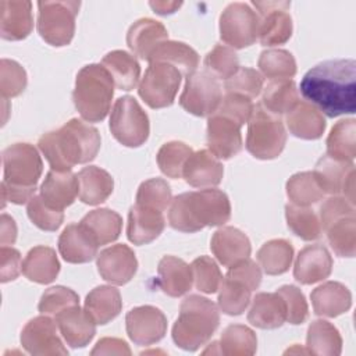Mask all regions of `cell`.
<instances>
[{
  "mask_svg": "<svg viewBox=\"0 0 356 356\" xmlns=\"http://www.w3.org/2000/svg\"><path fill=\"white\" fill-rule=\"evenodd\" d=\"M355 90L356 63L353 58L318 63L300 81L302 96L330 118L355 113Z\"/></svg>",
  "mask_w": 356,
  "mask_h": 356,
  "instance_id": "6da1fadb",
  "label": "cell"
},
{
  "mask_svg": "<svg viewBox=\"0 0 356 356\" xmlns=\"http://www.w3.org/2000/svg\"><path fill=\"white\" fill-rule=\"evenodd\" d=\"M97 128L78 118H71L63 127L43 134L38 147L56 171H71L76 164L92 161L100 149Z\"/></svg>",
  "mask_w": 356,
  "mask_h": 356,
  "instance_id": "7a4b0ae2",
  "label": "cell"
},
{
  "mask_svg": "<svg viewBox=\"0 0 356 356\" xmlns=\"http://www.w3.org/2000/svg\"><path fill=\"white\" fill-rule=\"evenodd\" d=\"M231 217V203L225 192L206 188L184 192L171 200L168 224L181 232H197L204 227L224 225Z\"/></svg>",
  "mask_w": 356,
  "mask_h": 356,
  "instance_id": "3957f363",
  "label": "cell"
},
{
  "mask_svg": "<svg viewBox=\"0 0 356 356\" xmlns=\"http://www.w3.org/2000/svg\"><path fill=\"white\" fill-rule=\"evenodd\" d=\"M3 181L1 199L14 204L28 203L36 191L43 171V161L38 149L31 143H14L1 153Z\"/></svg>",
  "mask_w": 356,
  "mask_h": 356,
  "instance_id": "277c9868",
  "label": "cell"
},
{
  "mask_svg": "<svg viewBox=\"0 0 356 356\" xmlns=\"http://www.w3.org/2000/svg\"><path fill=\"white\" fill-rule=\"evenodd\" d=\"M218 324L217 306L207 298L189 295L179 306V314L172 327V341L178 348L195 352L213 337Z\"/></svg>",
  "mask_w": 356,
  "mask_h": 356,
  "instance_id": "5b68a950",
  "label": "cell"
},
{
  "mask_svg": "<svg viewBox=\"0 0 356 356\" xmlns=\"http://www.w3.org/2000/svg\"><path fill=\"white\" fill-rule=\"evenodd\" d=\"M114 86L110 72L102 64H88L78 71L72 100L85 121L100 122L107 117Z\"/></svg>",
  "mask_w": 356,
  "mask_h": 356,
  "instance_id": "8992f818",
  "label": "cell"
},
{
  "mask_svg": "<svg viewBox=\"0 0 356 356\" xmlns=\"http://www.w3.org/2000/svg\"><path fill=\"white\" fill-rule=\"evenodd\" d=\"M285 143L286 131L281 118L256 104L248 121L246 150L259 160H273L282 153Z\"/></svg>",
  "mask_w": 356,
  "mask_h": 356,
  "instance_id": "52a82bcc",
  "label": "cell"
},
{
  "mask_svg": "<svg viewBox=\"0 0 356 356\" xmlns=\"http://www.w3.org/2000/svg\"><path fill=\"white\" fill-rule=\"evenodd\" d=\"M79 1H38V33L50 46L71 43L75 33V18Z\"/></svg>",
  "mask_w": 356,
  "mask_h": 356,
  "instance_id": "ba28073f",
  "label": "cell"
},
{
  "mask_svg": "<svg viewBox=\"0 0 356 356\" xmlns=\"http://www.w3.org/2000/svg\"><path fill=\"white\" fill-rule=\"evenodd\" d=\"M113 136L127 147L142 146L150 134L149 117L132 96L118 97L108 122Z\"/></svg>",
  "mask_w": 356,
  "mask_h": 356,
  "instance_id": "9c48e42d",
  "label": "cell"
},
{
  "mask_svg": "<svg viewBox=\"0 0 356 356\" xmlns=\"http://www.w3.org/2000/svg\"><path fill=\"white\" fill-rule=\"evenodd\" d=\"M178 68L167 63H149L143 78L140 79L138 93L150 108L170 107L181 85Z\"/></svg>",
  "mask_w": 356,
  "mask_h": 356,
  "instance_id": "30bf717a",
  "label": "cell"
},
{
  "mask_svg": "<svg viewBox=\"0 0 356 356\" xmlns=\"http://www.w3.org/2000/svg\"><path fill=\"white\" fill-rule=\"evenodd\" d=\"M259 15L246 3H231L220 15V39L231 49H245L259 39Z\"/></svg>",
  "mask_w": 356,
  "mask_h": 356,
  "instance_id": "8fae6325",
  "label": "cell"
},
{
  "mask_svg": "<svg viewBox=\"0 0 356 356\" xmlns=\"http://www.w3.org/2000/svg\"><path fill=\"white\" fill-rule=\"evenodd\" d=\"M222 90L218 79L210 72L195 71L186 76L179 106L196 117H210L220 106Z\"/></svg>",
  "mask_w": 356,
  "mask_h": 356,
  "instance_id": "7c38bea8",
  "label": "cell"
},
{
  "mask_svg": "<svg viewBox=\"0 0 356 356\" xmlns=\"http://www.w3.org/2000/svg\"><path fill=\"white\" fill-rule=\"evenodd\" d=\"M259 11V40L263 46L286 43L292 36L289 1H253Z\"/></svg>",
  "mask_w": 356,
  "mask_h": 356,
  "instance_id": "4fadbf2b",
  "label": "cell"
},
{
  "mask_svg": "<svg viewBox=\"0 0 356 356\" xmlns=\"http://www.w3.org/2000/svg\"><path fill=\"white\" fill-rule=\"evenodd\" d=\"M313 177L323 191V193L338 195L343 193V197L355 204V164L348 161H339L330 156H321L314 170Z\"/></svg>",
  "mask_w": 356,
  "mask_h": 356,
  "instance_id": "5bb4252c",
  "label": "cell"
},
{
  "mask_svg": "<svg viewBox=\"0 0 356 356\" xmlns=\"http://www.w3.org/2000/svg\"><path fill=\"white\" fill-rule=\"evenodd\" d=\"M56 320L42 314L29 320L21 331V345L31 355L53 356L68 355L61 338L58 337Z\"/></svg>",
  "mask_w": 356,
  "mask_h": 356,
  "instance_id": "9a60e30c",
  "label": "cell"
},
{
  "mask_svg": "<svg viewBox=\"0 0 356 356\" xmlns=\"http://www.w3.org/2000/svg\"><path fill=\"white\" fill-rule=\"evenodd\" d=\"M125 328L129 339L140 346L161 341L167 332V317L150 305L131 309L125 316Z\"/></svg>",
  "mask_w": 356,
  "mask_h": 356,
  "instance_id": "2e32d148",
  "label": "cell"
},
{
  "mask_svg": "<svg viewBox=\"0 0 356 356\" xmlns=\"http://www.w3.org/2000/svg\"><path fill=\"white\" fill-rule=\"evenodd\" d=\"M241 128L242 125L235 120L213 113L207 120V150L218 160H229L236 156L243 146Z\"/></svg>",
  "mask_w": 356,
  "mask_h": 356,
  "instance_id": "e0dca14e",
  "label": "cell"
},
{
  "mask_svg": "<svg viewBox=\"0 0 356 356\" xmlns=\"http://www.w3.org/2000/svg\"><path fill=\"white\" fill-rule=\"evenodd\" d=\"M96 266L104 281L113 285H125L136 274L138 260L128 245L117 243L96 256Z\"/></svg>",
  "mask_w": 356,
  "mask_h": 356,
  "instance_id": "ac0fdd59",
  "label": "cell"
},
{
  "mask_svg": "<svg viewBox=\"0 0 356 356\" xmlns=\"http://www.w3.org/2000/svg\"><path fill=\"white\" fill-rule=\"evenodd\" d=\"M54 320L63 339L71 348H83L95 338L96 323L79 305L61 310Z\"/></svg>",
  "mask_w": 356,
  "mask_h": 356,
  "instance_id": "d6986e66",
  "label": "cell"
},
{
  "mask_svg": "<svg viewBox=\"0 0 356 356\" xmlns=\"http://www.w3.org/2000/svg\"><path fill=\"white\" fill-rule=\"evenodd\" d=\"M58 252L67 263L82 264L97 256L99 243L81 224H68L58 236Z\"/></svg>",
  "mask_w": 356,
  "mask_h": 356,
  "instance_id": "ffe728a7",
  "label": "cell"
},
{
  "mask_svg": "<svg viewBox=\"0 0 356 356\" xmlns=\"http://www.w3.org/2000/svg\"><path fill=\"white\" fill-rule=\"evenodd\" d=\"M332 271V257L325 246H305L296 256L293 277L303 285H312L330 277Z\"/></svg>",
  "mask_w": 356,
  "mask_h": 356,
  "instance_id": "44dd1931",
  "label": "cell"
},
{
  "mask_svg": "<svg viewBox=\"0 0 356 356\" xmlns=\"http://www.w3.org/2000/svg\"><path fill=\"white\" fill-rule=\"evenodd\" d=\"M210 249L216 259L228 268L248 259L252 252L249 238L235 227H221L217 229L211 236Z\"/></svg>",
  "mask_w": 356,
  "mask_h": 356,
  "instance_id": "7402d4cb",
  "label": "cell"
},
{
  "mask_svg": "<svg viewBox=\"0 0 356 356\" xmlns=\"http://www.w3.org/2000/svg\"><path fill=\"white\" fill-rule=\"evenodd\" d=\"M222 164L206 149L193 152L186 160L182 171L186 184L200 189L217 186L222 181Z\"/></svg>",
  "mask_w": 356,
  "mask_h": 356,
  "instance_id": "603a6c76",
  "label": "cell"
},
{
  "mask_svg": "<svg viewBox=\"0 0 356 356\" xmlns=\"http://www.w3.org/2000/svg\"><path fill=\"white\" fill-rule=\"evenodd\" d=\"M79 184L72 171L50 170L40 185L42 200L56 210H64L71 206L78 196Z\"/></svg>",
  "mask_w": 356,
  "mask_h": 356,
  "instance_id": "cb8c5ba5",
  "label": "cell"
},
{
  "mask_svg": "<svg viewBox=\"0 0 356 356\" xmlns=\"http://www.w3.org/2000/svg\"><path fill=\"white\" fill-rule=\"evenodd\" d=\"M165 227L163 211L134 204L128 213L127 236L134 245H146L160 236Z\"/></svg>",
  "mask_w": 356,
  "mask_h": 356,
  "instance_id": "d4e9b609",
  "label": "cell"
},
{
  "mask_svg": "<svg viewBox=\"0 0 356 356\" xmlns=\"http://www.w3.org/2000/svg\"><path fill=\"white\" fill-rule=\"evenodd\" d=\"M0 35L6 40H22L33 29L32 3L28 0H3L0 3Z\"/></svg>",
  "mask_w": 356,
  "mask_h": 356,
  "instance_id": "484cf974",
  "label": "cell"
},
{
  "mask_svg": "<svg viewBox=\"0 0 356 356\" xmlns=\"http://www.w3.org/2000/svg\"><path fill=\"white\" fill-rule=\"evenodd\" d=\"M285 122L293 136L305 140L320 139L327 127L323 113L309 102L302 100L286 113Z\"/></svg>",
  "mask_w": 356,
  "mask_h": 356,
  "instance_id": "4316f807",
  "label": "cell"
},
{
  "mask_svg": "<svg viewBox=\"0 0 356 356\" xmlns=\"http://www.w3.org/2000/svg\"><path fill=\"white\" fill-rule=\"evenodd\" d=\"M248 321L261 330H274L286 321L285 303L275 292H259L252 300Z\"/></svg>",
  "mask_w": 356,
  "mask_h": 356,
  "instance_id": "83f0119b",
  "label": "cell"
},
{
  "mask_svg": "<svg viewBox=\"0 0 356 356\" xmlns=\"http://www.w3.org/2000/svg\"><path fill=\"white\" fill-rule=\"evenodd\" d=\"M313 310L321 317H338L352 306V293L341 282L327 281L310 293Z\"/></svg>",
  "mask_w": 356,
  "mask_h": 356,
  "instance_id": "f1b7e54d",
  "label": "cell"
},
{
  "mask_svg": "<svg viewBox=\"0 0 356 356\" xmlns=\"http://www.w3.org/2000/svg\"><path fill=\"white\" fill-rule=\"evenodd\" d=\"M168 39L165 26L152 18H140L135 21L127 32V44L131 51L142 60L149 58L157 44Z\"/></svg>",
  "mask_w": 356,
  "mask_h": 356,
  "instance_id": "f546056e",
  "label": "cell"
},
{
  "mask_svg": "<svg viewBox=\"0 0 356 356\" xmlns=\"http://www.w3.org/2000/svg\"><path fill=\"white\" fill-rule=\"evenodd\" d=\"M157 274L160 289L171 298H179L192 288V268L179 257L164 256L159 261Z\"/></svg>",
  "mask_w": 356,
  "mask_h": 356,
  "instance_id": "4dcf8cb0",
  "label": "cell"
},
{
  "mask_svg": "<svg viewBox=\"0 0 356 356\" xmlns=\"http://www.w3.org/2000/svg\"><path fill=\"white\" fill-rule=\"evenodd\" d=\"M76 178L79 184L78 197L85 204H100L113 193L114 179L106 170L100 167H83L76 174Z\"/></svg>",
  "mask_w": 356,
  "mask_h": 356,
  "instance_id": "1f68e13d",
  "label": "cell"
},
{
  "mask_svg": "<svg viewBox=\"0 0 356 356\" xmlns=\"http://www.w3.org/2000/svg\"><path fill=\"white\" fill-rule=\"evenodd\" d=\"M58 273L60 261L56 250L49 246L39 245L32 248L22 261V274L36 284H50L57 278Z\"/></svg>",
  "mask_w": 356,
  "mask_h": 356,
  "instance_id": "d6a6232c",
  "label": "cell"
},
{
  "mask_svg": "<svg viewBox=\"0 0 356 356\" xmlns=\"http://www.w3.org/2000/svg\"><path fill=\"white\" fill-rule=\"evenodd\" d=\"M83 309L96 324L104 325L120 314L122 309L121 293L111 285H99L86 295Z\"/></svg>",
  "mask_w": 356,
  "mask_h": 356,
  "instance_id": "836d02e7",
  "label": "cell"
},
{
  "mask_svg": "<svg viewBox=\"0 0 356 356\" xmlns=\"http://www.w3.org/2000/svg\"><path fill=\"white\" fill-rule=\"evenodd\" d=\"M149 63H167L179 70L184 75H191L196 71L199 65V54L195 49L184 42L177 40H164L156 46L150 53Z\"/></svg>",
  "mask_w": 356,
  "mask_h": 356,
  "instance_id": "e575fe53",
  "label": "cell"
},
{
  "mask_svg": "<svg viewBox=\"0 0 356 356\" xmlns=\"http://www.w3.org/2000/svg\"><path fill=\"white\" fill-rule=\"evenodd\" d=\"M102 65L110 72L114 85L121 90H132L140 78L138 60L124 50H113L102 58Z\"/></svg>",
  "mask_w": 356,
  "mask_h": 356,
  "instance_id": "d590c367",
  "label": "cell"
},
{
  "mask_svg": "<svg viewBox=\"0 0 356 356\" xmlns=\"http://www.w3.org/2000/svg\"><path fill=\"white\" fill-rule=\"evenodd\" d=\"M79 222L95 238L99 246L117 241L122 229V217L110 209L92 210Z\"/></svg>",
  "mask_w": 356,
  "mask_h": 356,
  "instance_id": "8d00e7d4",
  "label": "cell"
},
{
  "mask_svg": "<svg viewBox=\"0 0 356 356\" xmlns=\"http://www.w3.org/2000/svg\"><path fill=\"white\" fill-rule=\"evenodd\" d=\"M306 348L312 355L338 356L342 350V338L338 328L327 320H314L307 328Z\"/></svg>",
  "mask_w": 356,
  "mask_h": 356,
  "instance_id": "74e56055",
  "label": "cell"
},
{
  "mask_svg": "<svg viewBox=\"0 0 356 356\" xmlns=\"http://www.w3.org/2000/svg\"><path fill=\"white\" fill-rule=\"evenodd\" d=\"M327 156L339 161L353 163L356 157V121L346 118L338 121L327 138Z\"/></svg>",
  "mask_w": 356,
  "mask_h": 356,
  "instance_id": "f35d334b",
  "label": "cell"
},
{
  "mask_svg": "<svg viewBox=\"0 0 356 356\" xmlns=\"http://www.w3.org/2000/svg\"><path fill=\"white\" fill-rule=\"evenodd\" d=\"M299 102V93L292 79L270 81L263 88L261 106L271 114L280 117L286 114Z\"/></svg>",
  "mask_w": 356,
  "mask_h": 356,
  "instance_id": "ab89813d",
  "label": "cell"
},
{
  "mask_svg": "<svg viewBox=\"0 0 356 356\" xmlns=\"http://www.w3.org/2000/svg\"><path fill=\"white\" fill-rule=\"evenodd\" d=\"M256 257L267 275H281L292 264L293 246L286 239H271L261 245Z\"/></svg>",
  "mask_w": 356,
  "mask_h": 356,
  "instance_id": "60d3db41",
  "label": "cell"
},
{
  "mask_svg": "<svg viewBox=\"0 0 356 356\" xmlns=\"http://www.w3.org/2000/svg\"><path fill=\"white\" fill-rule=\"evenodd\" d=\"M217 346L218 353L227 356H252L257 349V337L246 325L231 324L222 331Z\"/></svg>",
  "mask_w": 356,
  "mask_h": 356,
  "instance_id": "b9f144b4",
  "label": "cell"
},
{
  "mask_svg": "<svg viewBox=\"0 0 356 356\" xmlns=\"http://www.w3.org/2000/svg\"><path fill=\"white\" fill-rule=\"evenodd\" d=\"M252 289L243 282L231 278L222 277L218 288V309L228 316L242 314L250 303Z\"/></svg>",
  "mask_w": 356,
  "mask_h": 356,
  "instance_id": "7bdbcfd3",
  "label": "cell"
},
{
  "mask_svg": "<svg viewBox=\"0 0 356 356\" xmlns=\"http://www.w3.org/2000/svg\"><path fill=\"white\" fill-rule=\"evenodd\" d=\"M261 76L270 81L291 79L296 74V61L291 51L284 49H268L260 53L257 61Z\"/></svg>",
  "mask_w": 356,
  "mask_h": 356,
  "instance_id": "ee69618b",
  "label": "cell"
},
{
  "mask_svg": "<svg viewBox=\"0 0 356 356\" xmlns=\"http://www.w3.org/2000/svg\"><path fill=\"white\" fill-rule=\"evenodd\" d=\"M285 218L288 228L303 241H316L321 235V224L314 210L307 206L288 203L285 206Z\"/></svg>",
  "mask_w": 356,
  "mask_h": 356,
  "instance_id": "f6af8a7d",
  "label": "cell"
},
{
  "mask_svg": "<svg viewBox=\"0 0 356 356\" xmlns=\"http://www.w3.org/2000/svg\"><path fill=\"white\" fill-rule=\"evenodd\" d=\"M327 239L339 257H353L356 253V217L348 216L334 224L327 229Z\"/></svg>",
  "mask_w": 356,
  "mask_h": 356,
  "instance_id": "bcb514c9",
  "label": "cell"
},
{
  "mask_svg": "<svg viewBox=\"0 0 356 356\" xmlns=\"http://www.w3.org/2000/svg\"><path fill=\"white\" fill-rule=\"evenodd\" d=\"M286 196L292 204L310 206L323 199L324 193L318 188L312 171H302L293 174L285 185Z\"/></svg>",
  "mask_w": 356,
  "mask_h": 356,
  "instance_id": "7dc6e473",
  "label": "cell"
},
{
  "mask_svg": "<svg viewBox=\"0 0 356 356\" xmlns=\"http://www.w3.org/2000/svg\"><path fill=\"white\" fill-rule=\"evenodd\" d=\"M193 153L192 147L179 140H171L164 143L156 156L160 171L168 178H181L184 165L189 156Z\"/></svg>",
  "mask_w": 356,
  "mask_h": 356,
  "instance_id": "c3c4849f",
  "label": "cell"
},
{
  "mask_svg": "<svg viewBox=\"0 0 356 356\" xmlns=\"http://www.w3.org/2000/svg\"><path fill=\"white\" fill-rule=\"evenodd\" d=\"M206 71L217 79H229L239 70V57L227 44H216L204 57Z\"/></svg>",
  "mask_w": 356,
  "mask_h": 356,
  "instance_id": "681fc988",
  "label": "cell"
},
{
  "mask_svg": "<svg viewBox=\"0 0 356 356\" xmlns=\"http://www.w3.org/2000/svg\"><path fill=\"white\" fill-rule=\"evenodd\" d=\"M172 200L171 188L163 178H150L143 181L136 192V204L164 211Z\"/></svg>",
  "mask_w": 356,
  "mask_h": 356,
  "instance_id": "f907efd6",
  "label": "cell"
},
{
  "mask_svg": "<svg viewBox=\"0 0 356 356\" xmlns=\"http://www.w3.org/2000/svg\"><path fill=\"white\" fill-rule=\"evenodd\" d=\"M224 89L225 93L241 95L253 100L263 90V76L253 68L239 67V70L224 82Z\"/></svg>",
  "mask_w": 356,
  "mask_h": 356,
  "instance_id": "816d5d0a",
  "label": "cell"
},
{
  "mask_svg": "<svg viewBox=\"0 0 356 356\" xmlns=\"http://www.w3.org/2000/svg\"><path fill=\"white\" fill-rule=\"evenodd\" d=\"M192 274L193 282L196 289L203 293H214L218 291L222 275L217 266V263L209 256H199L196 257L192 264Z\"/></svg>",
  "mask_w": 356,
  "mask_h": 356,
  "instance_id": "f5cc1de1",
  "label": "cell"
},
{
  "mask_svg": "<svg viewBox=\"0 0 356 356\" xmlns=\"http://www.w3.org/2000/svg\"><path fill=\"white\" fill-rule=\"evenodd\" d=\"M26 72L21 64L14 60L1 58L0 61V92L1 99L19 96L26 88Z\"/></svg>",
  "mask_w": 356,
  "mask_h": 356,
  "instance_id": "db71d44e",
  "label": "cell"
},
{
  "mask_svg": "<svg viewBox=\"0 0 356 356\" xmlns=\"http://www.w3.org/2000/svg\"><path fill=\"white\" fill-rule=\"evenodd\" d=\"M78 305H79V296L75 291L67 286L56 285L43 292V295L40 296L38 309L42 314L56 316L61 310L71 306H78Z\"/></svg>",
  "mask_w": 356,
  "mask_h": 356,
  "instance_id": "11a10c76",
  "label": "cell"
},
{
  "mask_svg": "<svg viewBox=\"0 0 356 356\" xmlns=\"http://www.w3.org/2000/svg\"><path fill=\"white\" fill-rule=\"evenodd\" d=\"M26 213L29 220L42 231H56L64 221V211L51 209L40 196H33L26 203Z\"/></svg>",
  "mask_w": 356,
  "mask_h": 356,
  "instance_id": "9f6ffc18",
  "label": "cell"
},
{
  "mask_svg": "<svg viewBox=\"0 0 356 356\" xmlns=\"http://www.w3.org/2000/svg\"><path fill=\"white\" fill-rule=\"evenodd\" d=\"M285 303L286 321L298 325L307 320L309 307L303 292L295 285H282L277 289Z\"/></svg>",
  "mask_w": 356,
  "mask_h": 356,
  "instance_id": "6f0895ef",
  "label": "cell"
},
{
  "mask_svg": "<svg viewBox=\"0 0 356 356\" xmlns=\"http://www.w3.org/2000/svg\"><path fill=\"white\" fill-rule=\"evenodd\" d=\"M253 107H254V104L252 103L250 99L241 96V95L225 93L221 99L218 108L214 113L227 115L243 127L245 122L249 121Z\"/></svg>",
  "mask_w": 356,
  "mask_h": 356,
  "instance_id": "680465c9",
  "label": "cell"
},
{
  "mask_svg": "<svg viewBox=\"0 0 356 356\" xmlns=\"http://www.w3.org/2000/svg\"><path fill=\"white\" fill-rule=\"evenodd\" d=\"M348 216H355V204H352L343 196L332 195L331 197L325 199L320 206L318 220L321 224V229L325 231L331 224Z\"/></svg>",
  "mask_w": 356,
  "mask_h": 356,
  "instance_id": "91938a15",
  "label": "cell"
},
{
  "mask_svg": "<svg viewBox=\"0 0 356 356\" xmlns=\"http://www.w3.org/2000/svg\"><path fill=\"white\" fill-rule=\"evenodd\" d=\"M225 275L243 282L252 291H256L260 286V284H261V270H260V266H257L256 261L250 260L249 257L238 261L234 266H231Z\"/></svg>",
  "mask_w": 356,
  "mask_h": 356,
  "instance_id": "94428289",
  "label": "cell"
},
{
  "mask_svg": "<svg viewBox=\"0 0 356 356\" xmlns=\"http://www.w3.org/2000/svg\"><path fill=\"white\" fill-rule=\"evenodd\" d=\"M22 271L21 253L13 246H1L0 249V281L3 284L15 280Z\"/></svg>",
  "mask_w": 356,
  "mask_h": 356,
  "instance_id": "6125c7cd",
  "label": "cell"
},
{
  "mask_svg": "<svg viewBox=\"0 0 356 356\" xmlns=\"http://www.w3.org/2000/svg\"><path fill=\"white\" fill-rule=\"evenodd\" d=\"M90 355H131V349L128 343L120 338H102Z\"/></svg>",
  "mask_w": 356,
  "mask_h": 356,
  "instance_id": "be15d7a7",
  "label": "cell"
},
{
  "mask_svg": "<svg viewBox=\"0 0 356 356\" xmlns=\"http://www.w3.org/2000/svg\"><path fill=\"white\" fill-rule=\"evenodd\" d=\"M17 239V224L13 217L3 213L0 218V243L1 246L14 245Z\"/></svg>",
  "mask_w": 356,
  "mask_h": 356,
  "instance_id": "e7e4bbea",
  "label": "cell"
},
{
  "mask_svg": "<svg viewBox=\"0 0 356 356\" xmlns=\"http://www.w3.org/2000/svg\"><path fill=\"white\" fill-rule=\"evenodd\" d=\"M149 6L153 8V11L159 15H168L174 14L181 6V1H149Z\"/></svg>",
  "mask_w": 356,
  "mask_h": 356,
  "instance_id": "03108f58",
  "label": "cell"
}]
</instances>
